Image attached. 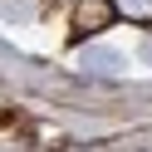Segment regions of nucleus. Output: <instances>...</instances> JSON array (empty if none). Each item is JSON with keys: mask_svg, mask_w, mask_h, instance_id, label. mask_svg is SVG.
Listing matches in <instances>:
<instances>
[{"mask_svg": "<svg viewBox=\"0 0 152 152\" xmlns=\"http://www.w3.org/2000/svg\"><path fill=\"white\" fill-rule=\"evenodd\" d=\"M79 64H88V69H113V74H123V54H113V49H83V54H79Z\"/></svg>", "mask_w": 152, "mask_h": 152, "instance_id": "obj_1", "label": "nucleus"}, {"mask_svg": "<svg viewBox=\"0 0 152 152\" xmlns=\"http://www.w3.org/2000/svg\"><path fill=\"white\" fill-rule=\"evenodd\" d=\"M128 10H152V0H123Z\"/></svg>", "mask_w": 152, "mask_h": 152, "instance_id": "obj_2", "label": "nucleus"}]
</instances>
